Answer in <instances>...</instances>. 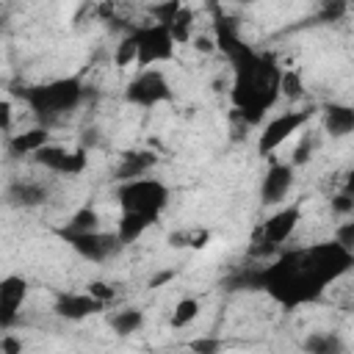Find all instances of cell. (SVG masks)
Instances as JSON below:
<instances>
[{
	"instance_id": "cell-4",
	"label": "cell",
	"mask_w": 354,
	"mask_h": 354,
	"mask_svg": "<svg viewBox=\"0 0 354 354\" xmlns=\"http://www.w3.org/2000/svg\"><path fill=\"white\" fill-rule=\"evenodd\" d=\"M133 41H136V64L138 66H149L158 61H169L174 55V39L169 33L166 25L149 22V25H138L130 30Z\"/></svg>"
},
{
	"instance_id": "cell-25",
	"label": "cell",
	"mask_w": 354,
	"mask_h": 354,
	"mask_svg": "<svg viewBox=\"0 0 354 354\" xmlns=\"http://www.w3.org/2000/svg\"><path fill=\"white\" fill-rule=\"evenodd\" d=\"M207 230H191V232H174L171 235V243L174 246H194V249H202L207 243Z\"/></svg>"
},
{
	"instance_id": "cell-31",
	"label": "cell",
	"mask_w": 354,
	"mask_h": 354,
	"mask_svg": "<svg viewBox=\"0 0 354 354\" xmlns=\"http://www.w3.org/2000/svg\"><path fill=\"white\" fill-rule=\"evenodd\" d=\"M335 241L343 246V249H354V221H346L343 227H337V232H335Z\"/></svg>"
},
{
	"instance_id": "cell-7",
	"label": "cell",
	"mask_w": 354,
	"mask_h": 354,
	"mask_svg": "<svg viewBox=\"0 0 354 354\" xmlns=\"http://www.w3.org/2000/svg\"><path fill=\"white\" fill-rule=\"evenodd\" d=\"M307 249H310V257H313V263L318 266V271H321V277H324L326 282L343 277V274L354 266V252L343 249L337 241L315 243V246H307Z\"/></svg>"
},
{
	"instance_id": "cell-24",
	"label": "cell",
	"mask_w": 354,
	"mask_h": 354,
	"mask_svg": "<svg viewBox=\"0 0 354 354\" xmlns=\"http://www.w3.org/2000/svg\"><path fill=\"white\" fill-rule=\"evenodd\" d=\"M180 8H183V3H180V0H169V3H158V6H152V8H149V14L155 17V22H158V25H166V28H169V25L174 22V17L180 14Z\"/></svg>"
},
{
	"instance_id": "cell-27",
	"label": "cell",
	"mask_w": 354,
	"mask_h": 354,
	"mask_svg": "<svg viewBox=\"0 0 354 354\" xmlns=\"http://www.w3.org/2000/svg\"><path fill=\"white\" fill-rule=\"evenodd\" d=\"M279 91L288 94L290 100L301 97V77H299V72H279Z\"/></svg>"
},
{
	"instance_id": "cell-9",
	"label": "cell",
	"mask_w": 354,
	"mask_h": 354,
	"mask_svg": "<svg viewBox=\"0 0 354 354\" xmlns=\"http://www.w3.org/2000/svg\"><path fill=\"white\" fill-rule=\"evenodd\" d=\"M33 160L41 163L44 169L55 171V174H80V171L86 169V160H88V158H86L83 149L69 152V149H64V147H50V144H44L39 152H33Z\"/></svg>"
},
{
	"instance_id": "cell-37",
	"label": "cell",
	"mask_w": 354,
	"mask_h": 354,
	"mask_svg": "<svg viewBox=\"0 0 354 354\" xmlns=\"http://www.w3.org/2000/svg\"><path fill=\"white\" fill-rule=\"evenodd\" d=\"M100 14H102V17H113V3H102V6H100Z\"/></svg>"
},
{
	"instance_id": "cell-10",
	"label": "cell",
	"mask_w": 354,
	"mask_h": 354,
	"mask_svg": "<svg viewBox=\"0 0 354 354\" xmlns=\"http://www.w3.org/2000/svg\"><path fill=\"white\" fill-rule=\"evenodd\" d=\"M28 296V282L17 274L0 279V329H11L17 324L19 307Z\"/></svg>"
},
{
	"instance_id": "cell-14",
	"label": "cell",
	"mask_w": 354,
	"mask_h": 354,
	"mask_svg": "<svg viewBox=\"0 0 354 354\" xmlns=\"http://www.w3.org/2000/svg\"><path fill=\"white\" fill-rule=\"evenodd\" d=\"M158 163V155L149 149H138V152H124L122 163L116 169V180L119 183H130V180H141L152 166Z\"/></svg>"
},
{
	"instance_id": "cell-18",
	"label": "cell",
	"mask_w": 354,
	"mask_h": 354,
	"mask_svg": "<svg viewBox=\"0 0 354 354\" xmlns=\"http://www.w3.org/2000/svg\"><path fill=\"white\" fill-rule=\"evenodd\" d=\"M97 224H100L97 213H94L91 207H80V210L66 221V227L58 230V235H61V238H69V235H88V232H97Z\"/></svg>"
},
{
	"instance_id": "cell-29",
	"label": "cell",
	"mask_w": 354,
	"mask_h": 354,
	"mask_svg": "<svg viewBox=\"0 0 354 354\" xmlns=\"http://www.w3.org/2000/svg\"><path fill=\"white\" fill-rule=\"evenodd\" d=\"M86 293H88L91 299H97L100 304H105V301L113 299V288H111L108 282H100V279H97V282H88V290H86Z\"/></svg>"
},
{
	"instance_id": "cell-3",
	"label": "cell",
	"mask_w": 354,
	"mask_h": 354,
	"mask_svg": "<svg viewBox=\"0 0 354 354\" xmlns=\"http://www.w3.org/2000/svg\"><path fill=\"white\" fill-rule=\"evenodd\" d=\"M119 205L122 213H136L155 224L169 205V188L160 180H130L119 185Z\"/></svg>"
},
{
	"instance_id": "cell-21",
	"label": "cell",
	"mask_w": 354,
	"mask_h": 354,
	"mask_svg": "<svg viewBox=\"0 0 354 354\" xmlns=\"http://www.w3.org/2000/svg\"><path fill=\"white\" fill-rule=\"evenodd\" d=\"M304 348L310 354H343V340L335 332H321V335H310L304 340Z\"/></svg>"
},
{
	"instance_id": "cell-30",
	"label": "cell",
	"mask_w": 354,
	"mask_h": 354,
	"mask_svg": "<svg viewBox=\"0 0 354 354\" xmlns=\"http://www.w3.org/2000/svg\"><path fill=\"white\" fill-rule=\"evenodd\" d=\"M332 210L340 213V216H348V213L354 210V199H351V194H348V191L335 194V196H332Z\"/></svg>"
},
{
	"instance_id": "cell-23",
	"label": "cell",
	"mask_w": 354,
	"mask_h": 354,
	"mask_svg": "<svg viewBox=\"0 0 354 354\" xmlns=\"http://www.w3.org/2000/svg\"><path fill=\"white\" fill-rule=\"evenodd\" d=\"M191 22H194V11L183 6V8H180V14L174 17V22L169 25V33H171L174 44H183V41H188V30H191Z\"/></svg>"
},
{
	"instance_id": "cell-11",
	"label": "cell",
	"mask_w": 354,
	"mask_h": 354,
	"mask_svg": "<svg viewBox=\"0 0 354 354\" xmlns=\"http://www.w3.org/2000/svg\"><path fill=\"white\" fill-rule=\"evenodd\" d=\"M299 205H290V207H282L279 213H274L263 227H260V232H257V241L254 243H266V246H279V243H285L288 238H290V232L296 230V224H299Z\"/></svg>"
},
{
	"instance_id": "cell-13",
	"label": "cell",
	"mask_w": 354,
	"mask_h": 354,
	"mask_svg": "<svg viewBox=\"0 0 354 354\" xmlns=\"http://www.w3.org/2000/svg\"><path fill=\"white\" fill-rule=\"evenodd\" d=\"M97 310H102V304L97 299H91L88 293H61L55 299V313L66 321H80Z\"/></svg>"
},
{
	"instance_id": "cell-12",
	"label": "cell",
	"mask_w": 354,
	"mask_h": 354,
	"mask_svg": "<svg viewBox=\"0 0 354 354\" xmlns=\"http://www.w3.org/2000/svg\"><path fill=\"white\" fill-rule=\"evenodd\" d=\"M290 185H293V166H288V163H274V166L266 171V177H263L260 196H263L266 205H274V202H279V199L290 191Z\"/></svg>"
},
{
	"instance_id": "cell-2",
	"label": "cell",
	"mask_w": 354,
	"mask_h": 354,
	"mask_svg": "<svg viewBox=\"0 0 354 354\" xmlns=\"http://www.w3.org/2000/svg\"><path fill=\"white\" fill-rule=\"evenodd\" d=\"M19 97L36 111V116H41L44 122H50L58 113L72 111L80 97H83V86L77 77H61L53 83H41V86H30V88H19Z\"/></svg>"
},
{
	"instance_id": "cell-1",
	"label": "cell",
	"mask_w": 354,
	"mask_h": 354,
	"mask_svg": "<svg viewBox=\"0 0 354 354\" xmlns=\"http://www.w3.org/2000/svg\"><path fill=\"white\" fill-rule=\"evenodd\" d=\"M329 282L321 277L318 266L310 257V249H296L279 254L271 266L254 268V288L268 290L279 304L299 307L315 301Z\"/></svg>"
},
{
	"instance_id": "cell-28",
	"label": "cell",
	"mask_w": 354,
	"mask_h": 354,
	"mask_svg": "<svg viewBox=\"0 0 354 354\" xmlns=\"http://www.w3.org/2000/svg\"><path fill=\"white\" fill-rule=\"evenodd\" d=\"M188 348L194 354H218L221 351V340L218 337H196L188 343Z\"/></svg>"
},
{
	"instance_id": "cell-19",
	"label": "cell",
	"mask_w": 354,
	"mask_h": 354,
	"mask_svg": "<svg viewBox=\"0 0 354 354\" xmlns=\"http://www.w3.org/2000/svg\"><path fill=\"white\" fill-rule=\"evenodd\" d=\"M149 224H152V221H149V218H144V216H136V213H122V218H119V232H116L119 243L124 246V243L138 241V238H141V232H144Z\"/></svg>"
},
{
	"instance_id": "cell-16",
	"label": "cell",
	"mask_w": 354,
	"mask_h": 354,
	"mask_svg": "<svg viewBox=\"0 0 354 354\" xmlns=\"http://www.w3.org/2000/svg\"><path fill=\"white\" fill-rule=\"evenodd\" d=\"M47 127H33V130H25V133H17L11 141H8V152L14 158H22V155H33L39 152L44 144H47Z\"/></svg>"
},
{
	"instance_id": "cell-33",
	"label": "cell",
	"mask_w": 354,
	"mask_h": 354,
	"mask_svg": "<svg viewBox=\"0 0 354 354\" xmlns=\"http://www.w3.org/2000/svg\"><path fill=\"white\" fill-rule=\"evenodd\" d=\"M0 354H22V340L14 335H3L0 337Z\"/></svg>"
},
{
	"instance_id": "cell-5",
	"label": "cell",
	"mask_w": 354,
	"mask_h": 354,
	"mask_svg": "<svg viewBox=\"0 0 354 354\" xmlns=\"http://www.w3.org/2000/svg\"><path fill=\"white\" fill-rule=\"evenodd\" d=\"M124 97H127V102H136V105L149 108V105H158V102H163V100H171V88H169L163 72H158V69H144V72L136 75V80L127 83Z\"/></svg>"
},
{
	"instance_id": "cell-38",
	"label": "cell",
	"mask_w": 354,
	"mask_h": 354,
	"mask_svg": "<svg viewBox=\"0 0 354 354\" xmlns=\"http://www.w3.org/2000/svg\"><path fill=\"white\" fill-rule=\"evenodd\" d=\"M0 30H3V22H0Z\"/></svg>"
},
{
	"instance_id": "cell-8",
	"label": "cell",
	"mask_w": 354,
	"mask_h": 354,
	"mask_svg": "<svg viewBox=\"0 0 354 354\" xmlns=\"http://www.w3.org/2000/svg\"><path fill=\"white\" fill-rule=\"evenodd\" d=\"M77 254H83L86 260H94V263H102V260H108V257H113L119 249H122V243H119V238L116 235H108V232H88V235H69V238H64Z\"/></svg>"
},
{
	"instance_id": "cell-34",
	"label": "cell",
	"mask_w": 354,
	"mask_h": 354,
	"mask_svg": "<svg viewBox=\"0 0 354 354\" xmlns=\"http://www.w3.org/2000/svg\"><path fill=\"white\" fill-rule=\"evenodd\" d=\"M8 127H11V102L0 100V130H8Z\"/></svg>"
},
{
	"instance_id": "cell-22",
	"label": "cell",
	"mask_w": 354,
	"mask_h": 354,
	"mask_svg": "<svg viewBox=\"0 0 354 354\" xmlns=\"http://www.w3.org/2000/svg\"><path fill=\"white\" fill-rule=\"evenodd\" d=\"M199 315V301L196 299H180L174 313H171V326L180 329V326H188L194 318Z\"/></svg>"
},
{
	"instance_id": "cell-26",
	"label": "cell",
	"mask_w": 354,
	"mask_h": 354,
	"mask_svg": "<svg viewBox=\"0 0 354 354\" xmlns=\"http://www.w3.org/2000/svg\"><path fill=\"white\" fill-rule=\"evenodd\" d=\"M113 61H116V66H130V64L136 61V41H133L130 33L119 41V47H116V53H113Z\"/></svg>"
},
{
	"instance_id": "cell-17",
	"label": "cell",
	"mask_w": 354,
	"mask_h": 354,
	"mask_svg": "<svg viewBox=\"0 0 354 354\" xmlns=\"http://www.w3.org/2000/svg\"><path fill=\"white\" fill-rule=\"evenodd\" d=\"M324 124H326V130L332 133V136H348L351 130H354V111L348 108V105H337V102H332V105H326V111H324Z\"/></svg>"
},
{
	"instance_id": "cell-32",
	"label": "cell",
	"mask_w": 354,
	"mask_h": 354,
	"mask_svg": "<svg viewBox=\"0 0 354 354\" xmlns=\"http://www.w3.org/2000/svg\"><path fill=\"white\" fill-rule=\"evenodd\" d=\"M346 14V3L343 0H332V3H324V11H321V19L326 22H335Z\"/></svg>"
},
{
	"instance_id": "cell-35",
	"label": "cell",
	"mask_w": 354,
	"mask_h": 354,
	"mask_svg": "<svg viewBox=\"0 0 354 354\" xmlns=\"http://www.w3.org/2000/svg\"><path fill=\"white\" fill-rule=\"evenodd\" d=\"M174 277V271H160V274H155L152 279H149V288H160L163 282H169Z\"/></svg>"
},
{
	"instance_id": "cell-20",
	"label": "cell",
	"mask_w": 354,
	"mask_h": 354,
	"mask_svg": "<svg viewBox=\"0 0 354 354\" xmlns=\"http://www.w3.org/2000/svg\"><path fill=\"white\" fill-rule=\"evenodd\" d=\"M141 324H144V313L136 310V307H124V310H119V313L111 315V326H113V332L122 335V337H124V335H133Z\"/></svg>"
},
{
	"instance_id": "cell-6",
	"label": "cell",
	"mask_w": 354,
	"mask_h": 354,
	"mask_svg": "<svg viewBox=\"0 0 354 354\" xmlns=\"http://www.w3.org/2000/svg\"><path fill=\"white\" fill-rule=\"evenodd\" d=\"M313 116V111H288V113H279L277 119H271L263 133H260V141H257V149L260 155H271L282 141H288L307 119Z\"/></svg>"
},
{
	"instance_id": "cell-15",
	"label": "cell",
	"mask_w": 354,
	"mask_h": 354,
	"mask_svg": "<svg viewBox=\"0 0 354 354\" xmlns=\"http://www.w3.org/2000/svg\"><path fill=\"white\" fill-rule=\"evenodd\" d=\"M6 196L17 207H36V205L47 202V188L41 183H28L25 180V183H14Z\"/></svg>"
},
{
	"instance_id": "cell-36",
	"label": "cell",
	"mask_w": 354,
	"mask_h": 354,
	"mask_svg": "<svg viewBox=\"0 0 354 354\" xmlns=\"http://www.w3.org/2000/svg\"><path fill=\"white\" fill-rule=\"evenodd\" d=\"M194 47H196V50H202V53H210V50H213V41H210L207 36H199Z\"/></svg>"
}]
</instances>
